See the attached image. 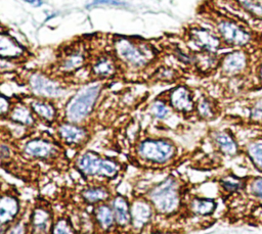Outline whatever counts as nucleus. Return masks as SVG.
Listing matches in <instances>:
<instances>
[{
    "instance_id": "f257e3e1",
    "label": "nucleus",
    "mask_w": 262,
    "mask_h": 234,
    "mask_svg": "<svg viewBox=\"0 0 262 234\" xmlns=\"http://www.w3.org/2000/svg\"><path fill=\"white\" fill-rule=\"evenodd\" d=\"M213 27L225 48L247 49L257 55L262 54V30L253 27L242 16L217 11Z\"/></svg>"
},
{
    "instance_id": "f03ea898",
    "label": "nucleus",
    "mask_w": 262,
    "mask_h": 234,
    "mask_svg": "<svg viewBox=\"0 0 262 234\" xmlns=\"http://www.w3.org/2000/svg\"><path fill=\"white\" fill-rule=\"evenodd\" d=\"M101 90L100 80L92 79L84 83L67 101L63 109L64 120L78 124L84 123L93 112Z\"/></svg>"
},
{
    "instance_id": "7ed1b4c3",
    "label": "nucleus",
    "mask_w": 262,
    "mask_h": 234,
    "mask_svg": "<svg viewBox=\"0 0 262 234\" xmlns=\"http://www.w3.org/2000/svg\"><path fill=\"white\" fill-rule=\"evenodd\" d=\"M113 52L121 64L135 71L145 68L157 56L156 49L147 42L122 36L114 39Z\"/></svg>"
},
{
    "instance_id": "20e7f679",
    "label": "nucleus",
    "mask_w": 262,
    "mask_h": 234,
    "mask_svg": "<svg viewBox=\"0 0 262 234\" xmlns=\"http://www.w3.org/2000/svg\"><path fill=\"white\" fill-rule=\"evenodd\" d=\"M259 56L247 49H231L221 55L218 72L227 79L244 80L247 84L246 92H248L253 82L254 68Z\"/></svg>"
},
{
    "instance_id": "39448f33",
    "label": "nucleus",
    "mask_w": 262,
    "mask_h": 234,
    "mask_svg": "<svg viewBox=\"0 0 262 234\" xmlns=\"http://www.w3.org/2000/svg\"><path fill=\"white\" fill-rule=\"evenodd\" d=\"M181 193L179 181L170 176L150 188L146 197L152 204L156 213L164 216H172L181 206Z\"/></svg>"
},
{
    "instance_id": "423d86ee",
    "label": "nucleus",
    "mask_w": 262,
    "mask_h": 234,
    "mask_svg": "<svg viewBox=\"0 0 262 234\" xmlns=\"http://www.w3.org/2000/svg\"><path fill=\"white\" fill-rule=\"evenodd\" d=\"M75 167L85 178L101 180H113L121 171V166L117 160L94 151L79 155L75 160Z\"/></svg>"
},
{
    "instance_id": "0eeeda50",
    "label": "nucleus",
    "mask_w": 262,
    "mask_h": 234,
    "mask_svg": "<svg viewBox=\"0 0 262 234\" xmlns=\"http://www.w3.org/2000/svg\"><path fill=\"white\" fill-rule=\"evenodd\" d=\"M136 154L144 162L163 166L174 159L177 148L170 139L147 137L137 144Z\"/></svg>"
},
{
    "instance_id": "6e6552de",
    "label": "nucleus",
    "mask_w": 262,
    "mask_h": 234,
    "mask_svg": "<svg viewBox=\"0 0 262 234\" xmlns=\"http://www.w3.org/2000/svg\"><path fill=\"white\" fill-rule=\"evenodd\" d=\"M28 84L33 96L50 100L60 97L66 91V87L57 79L41 72L32 73Z\"/></svg>"
},
{
    "instance_id": "1a4fd4ad",
    "label": "nucleus",
    "mask_w": 262,
    "mask_h": 234,
    "mask_svg": "<svg viewBox=\"0 0 262 234\" xmlns=\"http://www.w3.org/2000/svg\"><path fill=\"white\" fill-rule=\"evenodd\" d=\"M187 42L196 51L218 53L221 49L225 48L221 38L218 34L204 27H192L187 32Z\"/></svg>"
},
{
    "instance_id": "9d476101",
    "label": "nucleus",
    "mask_w": 262,
    "mask_h": 234,
    "mask_svg": "<svg viewBox=\"0 0 262 234\" xmlns=\"http://www.w3.org/2000/svg\"><path fill=\"white\" fill-rule=\"evenodd\" d=\"M56 136L62 145L76 148L84 145L88 141L90 134L88 129L82 124L64 120L57 122Z\"/></svg>"
},
{
    "instance_id": "9b49d317",
    "label": "nucleus",
    "mask_w": 262,
    "mask_h": 234,
    "mask_svg": "<svg viewBox=\"0 0 262 234\" xmlns=\"http://www.w3.org/2000/svg\"><path fill=\"white\" fill-rule=\"evenodd\" d=\"M23 153L33 159L48 161L57 158L59 149L56 143L47 138L34 137L24 143Z\"/></svg>"
},
{
    "instance_id": "f8f14e48",
    "label": "nucleus",
    "mask_w": 262,
    "mask_h": 234,
    "mask_svg": "<svg viewBox=\"0 0 262 234\" xmlns=\"http://www.w3.org/2000/svg\"><path fill=\"white\" fill-rule=\"evenodd\" d=\"M213 146L218 153L225 157H236L242 155V144L229 128L213 130L210 134Z\"/></svg>"
},
{
    "instance_id": "ddd939ff",
    "label": "nucleus",
    "mask_w": 262,
    "mask_h": 234,
    "mask_svg": "<svg viewBox=\"0 0 262 234\" xmlns=\"http://www.w3.org/2000/svg\"><path fill=\"white\" fill-rule=\"evenodd\" d=\"M167 102L170 107L182 114H189L194 112L195 101L193 98V93L189 87L185 85H177L169 91Z\"/></svg>"
},
{
    "instance_id": "4468645a",
    "label": "nucleus",
    "mask_w": 262,
    "mask_h": 234,
    "mask_svg": "<svg viewBox=\"0 0 262 234\" xmlns=\"http://www.w3.org/2000/svg\"><path fill=\"white\" fill-rule=\"evenodd\" d=\"M53 222V214L49 204L38 202L32 208L29 218V232L37 234L51 233Z\"/></svg>"
},
{
    "instance_id": "2eb2a0df",
    "label": "nucleus",
    "mask_w": 262,
    "mask_h": 234,
    "mask_svg": "<svg viewBox=\"0 0 262 234\" xmlns=\"http://www.w3.org/2000/svg\"><path fill=\"white\" fill-rule=\"evenodd\" d=\"M119 60L115 54H100L94 57L89 64V74L92 79L106 80L115 77L119 69Z\"/></svg>"
},
{
    "instance_id": "dca6fc26",
    "label": "nucleus",
    "mask_w": 262,
    "mask_h": 234,
    "mask_svg": "<svg viewBox=\"0 0 262 234\" xmlns=\"http://www.w3.org/2000/svg\"><path fill=\"white\" fill-rule=\"evenodd\" d=\"M88 61V54L84 47H72L61 55L57 62V72L62 75H71L82 68Z\"/></svg>"
},
{
    "instance_id": "f3484780",
    "label": "nucleus",
    "mask_w": 262,
    "mask_h": 234,
    "mask_svg": "<svg viewBox=\"0 0 262 234\" xmlns=\"http://www.w3.org/2000/svg\"><path fill=\"white\" fill-rule=\"evenodd\" d=\"M131 203V227L142 230L147 227L156 213L147 197L135 198Z\"/></svg>"
},
{
    "instance_id": "a211bd4d",
    "label": "nucleus",
    "mask_w": 262,
    "mask_h": 234,
    "mask_svg": "<svg viewBox=\"0 0 262 234\" xmlns=\"http://www.w3.org/2000/svg\"><path fill=\"white\" fill-rule=\"evenodd\" d=\"M20 213V201L15 193L7 191L2 193L0 199V226L2 233L4 228H8L15 222ZM6 231V230H5Z\"/></svg>"
},
{
    "instance_id": "6ab92c4d",
    "label": "nucleus",
    "mask_w": 262,
    "mask_h": 234,
    "mask_svg": "<svg viewBox=\"0 0 262 234\" xmlns=\"http://www.w3.org/2000/svg\"><path fill=\"white\" fill-rule=\"evenodd\" d=\"M27 104L31 107L37 120L47 125H52L57 122L58 110L50 99L33 96Z\"/></svg>"
},
{
    "instance_id": "aec40b11",
    "label": "nucleus",
    "mask_w": 262,
    "mask_h": 234,
    "mask_svg": "<svg viewBox=\"0 0 262 234\" xmlns=\"http://www.w3.org/2000/svg\"><path fill=\"white\" fill-rule=\"evenodd\" d=\"M26 48L8 32H1L0 35V56L4 60H16L26 56Z\"/></svg>"
},
{
    "instance_id": "412c9836",
    "label": "nucleus",
    "mask_w": 262,
    "mask_h": 234,
    "mask_svg": "<svg viewBox=\"0 0 262 234\" xmlns=\"http://www.w3.org/2000/svg\"><path fill=\"white\" fill-rule=\"evenodd\" d=\"M244 109L247 115L242 121V124L246 128L253 129L256 133L260 132L262 130V95L248 99Z\"/></svg>"
},
{
    "instance_id": "4be33fe9",
    "label": "nucleus",
    "mask_w": 262,
    "mask_h": 234,
    "mask_svg": "<svg viewBox=\"0 0 262 234\" xmlns=\"http://www.w3.org/2000/svg\"><path fill=\"white\" fill-rule=\"evenodd\" d=\"M110 203L114 210L116 225L118 228L131 227V203L122 194L113 195Z\"/></svg>"
},
{
    "instance_id": "5701e85b",
    "label": "nucleus",
    "mask_w": 262,
    "mask_h": 234,
    "mask_svg": "<svg viewBox=\"0 0 262 234\" xmlns=\"http://www.w3.org/2000/svg\"><path fill=\"white\" fill-rule=\"evenodd\" d=\"M242 155H244L253 169L262 175V138L253 136L242 144Z\"/></svg>"
},
{
    "instance_id": "b1692460",
    "label": "nucleus",
    "mask_w": 262,
    "mask_h": 234,
    "mask_svg": "<svg viewBox=\"0 0 262 234\" xmlns=\"http://www.w3.org/2000/svg\"><path fill=\"white\" fill-rule=\"evenodd\" d=\"M92 219L94 221L95 226L101 229L102 231L108 232L113 228L117 227L114 210L112 208L110 201L100 202L98 204L93 205Z\"/></svg>"
},
{
    "instance_id": "393cba45",
    "label": "nucleus",
    "mask_w": 262,
    "mask_h": 234,
    "mask_svg": "<svg viewBox=\"0 0 262 234\" xmlns=\"http://www.w3.org/2000/svg\"><path fill=\"white\" fill-rule=\"evenodd\" d=\"M195 114L205 122H210L217 119L221 113V106L217 99L203 95L195 102Z\"/></svg>"
},
{
    "instance_id": "a878e982",
    "label": "nucleus",
    "mask_w": 262,
    "mask_h": 234,
    "mask_svg": "<svg viewBox=\"0 0 262 234\" xmlns=\"http://www.w3.org/2000/svg\"><path fill=\"white\" fill-rule=\"evenodd\" d=\"M248 175L247 176H238L232 172H229L223 175L219 180V188L224 197H231L237 193H239L247 184Z\"/></svg>"
},
{
    "instance_id": "bb28decb",
    "label": "nucleus",
    "mask_w": 262,
    "mask_h": 234,
    "mask_svg": "<svg viewBox=\"0 0 262 234\" xmlns=\"http://www.w3.org/2000/svg\"><path fill=\"white\" fill-rule=\"evenodd\" d=\"M112 194L110 189L103 185V184H95V185H89L86 186L81 191V197L82 200L89 204V205H95L100 202L110 201L112 198Z\"/></svg>"
},
{
    "instance_id": "cd10ccee",
    "label": "nucleus",
    "mask_w": 262,
    "mask_h": 234,
    "mask_svg": "<svg viewBox=\"0 0 262 234\" xmlns=\"http://www.w3.org/2000/svg\"><path fill=\"white\" fill-rule=\"evenodd\" d=\"M193 64L201 73L210 75L212 73L218 72L221 55H219L218 53L205 51H196L193 53Z\"/></svg>"
},
{
    "instance_id": "c85d7f7f",
    "label": "nucleus",
    "mask_w": 262,
    "mask_h": 234,
    "mask_svg": "<svg viewBox=\"0 0 262 234\" xmlns=\"http://www.w3.org/2000/svg\"><path fill=\"white\" fill-rule=\"evenodd\" d=\"M7 119L24 127H34L37 123V118L33 113L31 107L28 104L23 103L13 104Z\"/></svg>"
},
{
    "instance_id": "c756f323",
    "label": "nucleus",
    "mask_w": 262,
    "mask_h": 234,
    "mask_svg": "<svg viewBox=\"0 0 262 234\" xmlns=\"http://www.w3.org/2000/svg\"><path fill=\"white\" fill-rule=\"evenodd\" d=\"M217 201L214 198L194 196L189 201V212L194 216L199 217H209L215 213L217 209Z\"/></svg>"
},
{
    "instance_id": "7c9ffc66",
    "label": "nucleus",
    "mask_w": 262,
    "mask_h": 234,
    "mask_svg": "<svg viewBox=\"0 0 262 234\" xmlns=\"http://www.w3.org/2000/svg\"><path fill=\"white\" fill-rule=\"evenodd\" d=\"M230 2L252 19L262 22V0H230Z\"/></svg>"
},
{
    "instance_id": "2f4dec72",
    "label": "nucleus",
    "mask_w": 262,
    "mask_h": 234,
    "mask_svg": "<svg viewBox=\"0 0 262 234\" xmlns=\"http://www.w3.org/2000/svg\"><path fill=\"white\" fill-rule=\"evenodd\" d=\"M250 92H262V55H260L256 61L253 82L248 89V93Z\"/></svg>"
},
{
    "instance_id": "473e14b6",
    "label": "nucleus",
    "mask_w": 262,
    "mask_h": 234,
    "mask_svg": "<svg viewBox=\"0 0 262 234\" xmlns=\"http://www.w3.org/2000/svg\"><path fill=\"white\" fill-rule=\"evenodd\" d=\"M75 229L68 217H59L54 219L53 226L51 229V233H74Z\"/></svg>"
},
{
    "instance_id": "72a5a7b5",
    "label": "nucleus",
    "mask_w": 262,
    "mask_h": 234,
    "mask_svg": "<svg viewBox=\"0 0 262 234\" xmlns=\"http://www.w3.org/2000/svg\"><path fill=\"white\" fill-rule=\"evenodd\" d=\"M151 113L154 114L155 118L164 120L170 113V105L167 104V102L165 100L158 99L151 105Z\"/></svg>"
},
{
    "instance_id": "f704fd0d",
    "label": "nucleus",
    "mask_w": 262,
    "mask_h": 234,
    "mask_svg": "<svg viewBox=\"0 0 262 234\" xmlns=\"http://www.w3.org/2000/svg\"><path fill=\"white\" fill-rule=\"evenodd\" d=\"M178 77L177 71L170 66H160L155 72V78L158 81H173Z\"/></svg>"
},
{
    "instance_id": "c9c22d12",
    "label": "nucleus",
    "mask_w": 262,
    "mask_h": 234,
    "mask_svg": "<svg viewBox=\"0 0 262 234\" xmlns=\"http://www.w3.org/2000/svg\"><path fill=\"white\" fill-rule=\"evenodd\" d=\"M97 6H112V7H126L128 4L121 0H92L86 5L87 9Z\"/></svg>"
},
{
    "instance_id": "e433bc0d",
    "label": "nucleus",
    "mask_w": 262,
    "mask_h": 234,
    "mask_svg": "<svg viewBox=\"0 0 262 234\" xmlns=\"http://www.w3.org/2000/svg\"><path fill=\"white\" fill-rule=\"evenodd\" d=\"M0 114H1V118H4V116H7L9 111L11 110L13 104L12 102L10 101V99L8 97H6L5 95H1V102H0Z\"/></svg>"
},
{
    "instance_id": "4c0bfd02",
    "label": "nucleus",
    "mask_w": 262,
    "mask_h": 234,
    "mask_svg": "<svg viewBox=\"0 0 262 234\" xmlns=\"http://www.w3.org/2000/svg\"><path fill=\"white\" fill-rule=\"evenodd\" d=\"M34 7H40L43 4V0H21Z\"/></svg>"
},
{
    "instance_id": "58836bf2",
    "label": "nucleus",
    "mask_w": 262,
    "mask_h": 234,
    "mask_svg": "<svg viewBox=\"0 0 262 234\" xmlns=\"http://www.w3.org/2000/svg\"><path fill=\"white\" fill-rule=\"evenodd\" d=\"M254 136H256V137H261V138H262V130H261L260 132L256 133V135H254Z\"/></svg>"
}]
</instances>
